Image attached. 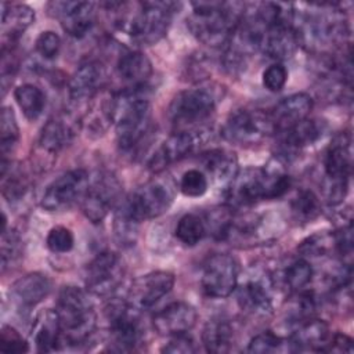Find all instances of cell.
<instances>
[{
    "mask_svg": "<svg viewBox=\"0 0 354 354\" xmlns=\"http://www.w3.org/2000/svg\"><path fill=\"white\" fill-rule=\"evenodd\" d=\"M145 87H131L112 97V120L120 149L130 151L140 144L151 126V105Z\"/></svg>",
    "mask_w": 354,
    "mask_h": 354,
    "instance_id": "cell-1",
    "label": "cell"
},
{
    "mask_svg": "<svg viewBox=\"0 0 354 354\" xmlns=\"http://www.w3.org/2000/svg\"><path fill=\"white\" fill-rule=\"evenodd\" d=\"M191 6L188 28L199 41L207 46L227 44L242 19L243 6L241 3L196 1Z\"/></svg>",
    "mask_w": 354,
    "mask_h": 354,
    "instance_id": "cell-2",
    "label": "cell"
},
{
    "mask_svg": "<svg viewBox=\"0 0 354 354\" xmlns=\"http://www.w3.org/2000/svg\"><path fill=\"white\" fill-rule=\"evenodd\" d=\"M180 4L171 1H144L129 4L130 10L118 11L116 25L141 44H153L167 32L171 15Z\"/></svg>",
    "mask_w": 354,
    "mask_h": 354,
    "instance_id": "cell-3",
    "label": "cell"
},
{
    "mask_svg": "<svg viewBox=\"0 0 354 354\" xmlns=\"http://www.w3.org/2000/svg\"><path fill=\"white\" fill-rule=\"evenodd\" d=\"M58 315L62 342L71 346L86 343L95 329V313L87 292L77 286H65L58 296Z\"/></svg>",
    "mask_w": 354,
    "mask_h": 354,
    "instance_id": "cell-4",
    "label": "cell"
},
{
    "mask_svg": "<svg viewBox=\"0 0 354 354\" xmlns=\"http://www.w3.org/2000/svg\"><path fill=\"white\" fill-rule=\"evenodd\" d=\"M353 166L350 134L342 133L330 142L325 152V198L329 205H339L348 189V178Z\"/></svg>",
    "mask_w": 354,
    "mask_h": 354,
    "instance_id": "cell-5",
    "label": "cell"
},
{
    "mask_svg": "<svg viewBox=\"0 0 354 354\" xmlns=\"http://www.w3.org/2000/svg\"><path fill=\"white\" fill-rule=\"evenodd\" d=\"M277 133L270 112L259 109H238L221 127L223 137L238 145H253Z\"/></svg>",
    "mask_w": 354,
    "mask_h": 354,
    "instance_id": "cell-6",
    "label": "cell"
},
{
    "mask_svg": "<svg viewBox=\"0 0 354 354\" xmlns=\"http://www.w3.org/2000/svg\"><path fill=\"white\" fill-rule=\"evenodd\" d=\"M217 101V94L210 87L203 86L180 91L170 102L169 118L177 129L184 130L207 119Z\"/></svg>",
    "mask_w": 354,
    "mask_h": 354,
    "instance_id": "cell-7",
    "label": "cell"
},
{
    "mask_svg": "<svg viewBox=\"0 0 354 354\" xmlns=\"http://www.w3.org/2000/svg\"><path fill=\"white\" fill-rule=\"evenodd\" d=\"M174 201V188L169 180L148 181L133 192L124 202L130 212L140 220H151L169 210Z\"/></svg>",
    "mask_w": 354,
    "mask_h": 354,
    "instance_id": "cell-8",
    "label": "cell"
},
{
    "mask_svg": "<svg viewBox=\"0 0 354 354\" xmlns=\"http://www.w3.org/2000/svg\"><path fill=\"white\" fill-rule=\"evenodd\" d=\"M90 184L86 170L73 169L55 178L41 196V206L48 212H62L82 201Z\"/></svg>",
    "mask_w": 354,
    "mask_h": 354,
    "instance_id": "cell-9",
    "label": "cell"
},
{
    "mask_svg": "<svg viewBox=\"0 0 354 354\" xmlns=\"http://www.w3.org/2000/svg\"><path fill=\"white\" fill-rule=\"evenodd\" d=\"M238 261L227 253H216L203 266L201 285L209 297H228L238 285Z\"/></svg>",
    "mask_w": 354,
    "mask_h": 354,
    "instance_id": "cell-10",
    "label": "cell"
},
{
    "mask_svg": "<svg viewBox=\"0 0 354 354\" xmlns=\"http://www.w3.org/2000/svg\"><path fill=\"white\" fill-rule=\"evenodd\" d=\"M109 333L112 344L119 351L133 350L142 337V326L138 310L131 307L129 301L112 303L108 310Z\"/></svg>",
    "mask_w": 354,
    "mask_h": 354,
    "instance_id": "cell-11",
    "label": "cell"
},
{
    "mask_svg": "<svg viewBox=\"0 0 354 354\" xmlns=\"http://www.w3.org/2000/svg\"><path fill=\"white\" fill-rule=\"evenodd\" d=\"M120 183L109 173H102L88 184L82 198V212L91 223H101L118 202Z\"/></svg>",
    "mask_w": 354,
    "mask_h": 354,
    "instance_id": "cell-12",
    "label": "cell"
},
{
    "mask_svg": "<svg viewBox=\"0 0 354 354\" xmlns=\"http://www.w3.org/2000/svg\"><path fill=\"white\" fill-rule=\"evenodd\" d=\"M122 278L123 264L120 257L113 252H102L88 263L84 283L88 292L106 296L118 289Z\"/></svg>",
    "mask_w": 354,
    "mask_h": 354,
    "instance_id": "cell-13",
    "label": "cell"
},
{
    "mask_svg": "<svg viewBox=\"0 0 354 354\" xmlns=\"http://www.w3.org/2000/svg\"><path fill=\"white\" fill-rule=\"evenodd\" d=\"M176 278L169 271H152L136 278L129 290V304L136 310H148L169 295Z\"/></svg>",
    "mask_w": 354,
    "mask_h": 354,
    "instance_id": "cell-14",
    "label": "cell"
},
{
    "mask_svg": "<svg viewBox=\"0 0 354 354\" xmlns=\"http://www.w3.org/2000/svg\"><path fill=\"white\" fill-rule=\"evenodd\" d=\"M230 207H242L266 201V174L263 167H246L238 170L225 189Z\"/></svg>",
    "mask_w": 354,
    "mask_h": 354,
    "instance_id": "cell-15",
    "label": "cell"
},
{
    "mask_svg": "<svg viewBox=\"0 0 354 354\" xmlns=\"http://www.w3.org/2000/svg\"><path fill=\"white\" fill-rule=\"evenodd\" d=\"M274 281L264 272L249 275L238 286L239 307L252 315H266L272 311Z\"/></svg>",
    "mask_w": 354,
    "mask_h": 354,
    "instance_id": "cell-16",
    "label": "cell"
},
{
    "mask_svg": "<svg viewBox=\"0 0 354 354\" xmlns=\"http://www.w3.org/2000/svg\"><path fill=\"white\" fill-rule=\"evenodd\" d=\"M62 29L72 37H83L94 24V3L91 1H55L50 3Z\"/></svg>",
    "mask_w": 354,
    "mask_h": 354,
    "instance_id": "cell-17",
    "label": "cell"
},
{
    "mask_svg": "<svg viewBox=\"0 0 354 354\" xmlns=\"http://www.w3.org/2000/svg\"><path fill=\"white\" fill-rule=\"evenodd\" d=\"M299 44L297 29L293 24H277L263 28L260 50L272 59L285 61L292 58Z\"/></svg>",
    "mask_w": 354,
    "mask_h": 354,
    "instance_id": "cell-18",
    "label": "cell"
},
{
    "mask_svg": "<svg viewBox=\"0 0 354 354\" xmlns=\"http://www.w3.org/2000/svg\"><path fill=\"white\" fill-rule=\"evenodd\" d=\"M198 313L194 306L185 301H174L158 311L152 318L155 330L162 336H174L187 333L194 328Z\"/></svg>",
    "mask_w": 354,
    "mask_h": 354,
    "instance_id": "cell-19",
    "label": "cell"
},
{
    "mask_svg": "<svg viewBox=\"0 0 354 354\" xmlns=\"http://www.w3.org/2000/svg\"><path fill=\"white\" fill-rule=\"evenodd\" d=\"M195 147V138L189 131L178 130L167 137L163 144L153 152L148 162V167L153 173L163 171L169 165L181 160Z\"/></svg>",
    "mask_w": 354,
    "mask_h": 354,
    "instance_id": "cell-20",
    "label": "cell"
},
{
    "mask_svg": "<svg viewBox=\"0 0 354 354\" xmlns=\"http://www.w3.org/2000/svg\"><path fill=\"white\" fill-rule=\"evenodd\" d=\"M314 101L307 93H296L281 100L270 112L275 130L282 131L308 118Z\"/></svg>",
    "mask_w": 354,
    "mask_h": 354,
    "instance_id": "cell-21",
    "label": "cell"
},
{
    "mask_svg": "<svg viewBox=\"0 0 354 354\" xmlns=\"http://www.w3.org/2000/svg\"><path fill=\"white\" fill-rule=\"evenodd\" d=\"M51 290V281L40 272L26 274L11 286V297L19 308H32L43 301Z\"/></svg>",
    "mask_w": 354,
    "mask_h": 354,
    "instance_id": "cell-22",
    "label": "cell"
},
{
    "mask_svg": "<svg viewBox=\"0 0 354 354\" xmlns=\"http://www.w3.org/2000/svg\"><path fill=\"white\" fill-rule=\"evenodd\" d=\"M104 80V72L101 65L88 61L82 64L69 79V95L73 101L80 102L90 100L100 90Z\"/></svg>",
    "mask_w": 354,
    "mask_h": 354,
    "instance_id": "cell-23",
    "label": "cell"
},
{
    "mask_svg": "<svg viewBox=\"0 0 354 354\" xmlns=\"http://www.w3.org/2000/svg\"><path fill=\"white\" fill-rule=\"evenodd\" d=\"M293 351L311 350V351H326L330 335L329 328L322 319L308 318L299 324V328L290 336Z\"/></svg>",
    "mask_w": 354,
    "mask_h": 354,
    "instance_id": "cell-24",
    "label": "cell"
},
{
    "mask_svg": "<svg viewBox=\"0 0 354 354\" xmlns=\"http://www.w3.org/2000/svg\"><path fill=\"white\" fill-rule=\"evenodd\" d=\"M279 133L282 151L279 156H283L288 153H295L314 144L322 136V127L317 120L306 118Z\"/></svg>",
    "mask_w": 354,
    "mask_h": 354,
    "instance_id": "cell-25",
    "label": "cell"
},
{
    "mask_svg": "<svg viewBox=\"0 0 354 354\" xmlns=\"http://www.w3.org/2000/svg\"><path fill=\"white\" fill-rule=\"evenodd\" d=\"M32 337L36 350L40 353H53L59 348L62 333L55 310H46L37 315L33 324Z\"/></svg>",
    "mask_w": 354,
    "mask_h": 354,
    "instance_id": "cell-26",
    "label": "cell"
},
{
    "mask_svg": "<svg viewBox=\"0 0 354 354\" xmlns=\"http://www.w3.org/2000/svg\"><path fill=\"white\" fill-rule=\"evenodd\" d=\"M75 131L72 124L64 118L50 119L41 129L37 140V149L50 155H57L62 148H65L73 138Z\"/></svg>",
    "mask_w": 354,
    "mask_h": 354,
    "instance_id": "cell-27",
    "label": "cell"
},
{
    "mask_svg": "<svg viewBox=\"0 0 354 354\" xmlns=\"http://www.w3.org/2000/svg\"><path fill=\"white\" fill-rule=\"evenodd\" d=\"M35 21V11L26 4L1 3V33L11 41L18 39Z\"/></svg>",
    "mask_w": 354,
    "mask_h": 354,
    "instance_id": "cell-28",
    "label": "cell"
},
{
    "mask_svg": "<svg viewBox=\"0 0 354 354\" xmlns=\"http://www.w3.org/2000/svg\"><path fill=\"white\" fill-rule=\"evenodd\" d=\"M116 69L123 80L133 83V87L144 86L152 75V64L141 51H127L120 55Z\"/></svg>",
    "mask_w": 354,
    "mask_h": 354,
    "instance_id": "cell-29",
    "label": "cell"
},
{
    "mask_svg": "<svg viewBox=\"0 0 354 354\" xmlns=\"http://www.w3.org/2000/svg\"><path fill=\"white\" fill-rule=\"evenodd\" d=\"M202 342L209 353H228L234 344V328L227 319H210L203 328Z\"/></svg>",
    "mask_w": 354,
    "mask_h": 354,
    "instance_id": "cell-30",
    "label": "cell"
},
{
    "mask_svg": "<svg viewBox=\"0 0 354 354\" xmlns=\"http://www.w3.org/2000/svg\"><path fill=\"white\" fill-rule=\"evenodd\" d=\"M202 163L210 176L227 185L238 173V159L227 149H212L202 155Z\"/></svg>",
    "mask_w": 354,
    "mask_h": 354,
    "instance_id": "cell-31",
    "label": "cell"
},
{
    "mask_svg": "<svg viewBox=\"0 0 354 354\" xmlns=\"http://www.w3.org/2000/svg\"><path fill=\"white\" fill-rule=\"evenodd\" d=\"M14 98L29 120H36L46 106V95L43 90L30 83L18 86L14 91Z\"/></svg>",
    "mask_w": 354,
    "mask_h": 354,
    "instance_id": "cell-32",
    "label": "cell"
},
{
    "mask_svg": "<svg viewBox=\"0 0 354 354\" xmlns=\"http://www.w3.org/2000/svg\"><path fill=\"white\" fill-rule=\"evenodd\" d=\"M140 220L130 212L126 202H123L115 213L113 232L119 245L131 246L136 242Z\"/></svg>",
    "mask_w": 354,
    "mask_h": 354,
    "instance_id": "cell-33",
    "label": "cell"
},
{
    "mask_svg": "<svg viewBox=\"0 0 354 354\" xmlns=\"http://www.w3.org/2000/svg\"><path fill=\"white\" fill-rule=\"evenodd\" d=\"M205 234H206L205 220L195 213H188L183 216L176 227L177 239L187 246H194L199 243L205 236Z\"/></svg>",
    "mask_w": 354,
    "mask_h": 354,
    "instance_id": "cell-34",
    "label": "cell"
},
{
    "mask_svg": "<svg viewBox=\"0 0 354 354\" xmlns=\"http://www.w3.org/2000/svg\"><path fill=\"white\" fill-rule=\"evenodd\" d=\"M290 207L295 218L303 223L313 221L321 213L319 199L311 189H301L297 192L290 203Z\"/></svg>",
    "mask_w": 354,
    "mask_h": 354,
    "instance_id": "cell-35",
    "label": "cell"
},
{
    "mask_svg": "<svg viewBox=\"0 0 354 354\" xmlns=\"http://www.w3.org/2000/svg\"><path fill=\"white\" fill-rule=\"evenodd\" d=\"M0 120V147L3 155L1 159H7L8 152H11L18 142L19 127L11 106H3Z\"/></svg>",
    "mask_w": 354,
    "mask_h": 354,
    "instance_id": "cell-36",
    "label": "cell"
},
{
    "mask_svg": "<svg viewBox=\"0 0 354 354\" xmlns=\"http://www.w3.org/2000/svg\"><path fill=\"white\" fill-rule=\"evenodd\" d=\"M248 351L257 353V354H271V353L293 351V347L289 339H283L272 333L271 330H267L252 337L248 346Z\"/></svg>",
    "mask_w": 354,
    "mask_h": 354,
    "instance_id": "cell-37",
    "label": "cell"
},
{
    "mask_svg": "<svg viewBox=\"0 0 354 354\" xmlns=\"http://www.w3.org/2000/svg\"><path fill=\"white\" fill-rule=\"evenodd\" d=\"M311 279H313V267L304 259L295 260L288 266V268L283 272L285 285L293 292L303 290L311 282Z\"/></svg>",
    "mask_w": 354,
    "mask_h": 354,
    "instance_id": "cell-38",
    "label": "cell"
},
{
    "mask_svg": "<svg viewBox=\"0 0 354 354\" xmlns=\"http://www.w3.org/2000/svg\"><path fill=\"white\" fill-rule=\"evenodd\" d=\"M209 187L207 177L205 173H202L198 169H189L187 170L180 180V191L183 195L189 198H198L202 196Z\"/></svg>",
    "mask_w": 354,
    "mask_h": 354,
    "instance_id": "cell-39",
    "label": "cell"
},
{
    "mask_svg": "<svg viewBox=\"0 0 354 354\" xmlns=\"http://www.w3.org/2000/svg\"><path fill=\"white\" fill-rule=\"evenodd\" d=\"M21 256V239L18 234L12 230L1 231V271L4 272L7 267L15 263Z\"/></svg>",
    "mask_w": 354,
    "mask_h": 354,
    "instance_id": "cell-40",
    "label": "cell"
},
{
    "mask_svg": "<svg viewBox=\"0 0 354 354\" xmlns=\"http://www.w3.org/2000/svg\"><path fill=\"white\" fill-rule=\"evenodd\" d=\"M46 245L53 253H68L75 245V236L69 228L57 225L48 231Z\"/></svg>",
    "mask_w": 354,
    "mask_h": 354,
    "instance_id": "cell-41",
    "label": "cell"
},
{
    "mask_svg": "<svg viewBox=\"0 0 354 354\" xmlns=\"http://www.w3.org/2000/svg\"><path fill=\"white\" fill-rule=\"evenodd\" d=\"M0 350L7 354H21L29 351L28 342L10 325H3L0 332Z\"/></svg>",
    "mask_w": 354,
    "mask_h": 354,
    "instance_id": "cell-42",
    "label": "cell"
},
{
    "mask_svg": "<svg viewBox=\"0 0 354 354\" xmlns=\"http://www.w3.org/2000/svg\"><path fill=\"white\" fill-rule=\"evenodd\" d=\"M330 248H335L333 234H314L301 242L299 252L304 256H322Z\"/></svg>",
    "mask_w": 354,
    "mask_h": 354,
    "instance_id": "cell-43",
    "label": "cell"
},
{
    "mask_svg": "<svg viewBox=\"0 0 354 354\" xmlns=\"http://www.w3.org/2000/svg\"><path fill=\"white\" fill-rule=\"evenodd\" d=\"M1 180H3V196L8 202L18 201L25 195V192L28 189V181H26V177H24L21 171L11 170L10 177L4 176V177H1Z\"/></svg>",
    "mask_w": 354,
    "mask_h": 354,
    "instance_id": "cell-44",
    "label": "cell"
},
{
    "mask_svg": "<svg viewBox=\"0 0 354 354\" xmlns=\"http://www.w3.org/2000/svg\"><path fill=\"white\" fill-rule=\"evenodd\" d=\"M261 80L268 91H281L288 82V71L282 64H272L263 72Z\"/></svg>",
    "mask_w": 354,
    "mask_h": 354,
    "instance_id": "cell-45",
    "label": "cell"
},
{
    "mask_svg": "<svg viewBox=\"0 0 354 354\" xmlns=\"http://www.w3.org/2000/svg\"><path fill=\"white\" fill-rule=\"evenodd\" d=\"M36 51L46 59H53L61 48V37L53 30L41 32L36 39Z\"/></svg>",
    "mask_w": 354,
    "mask_h": 354,
    "instance_id": "cell-46",
    "label": "cell"
},
{
    "mask_svg": "<svg viewBox=\"0 0 354 354\" xmlns=\"http://www.w3.org/2000/svg\"><path fill=\"white\" fill-rule=\"evenodd\" d=\"M333 239H335V249L343 257V261L346 257H351V254H353V225H351V223H348L347 225H343L336 234H333Z\"/></svg>",
    "mask_w": 354,
    "mask_h": 354,
    "instance_id": "cell-47",
    "label": "cell"
},
{
    "mask_svg": "<svg viewBox=\"0 0 354 354\" xmlns=\"http://www.w3.org/2000/svg\"><path fill=\"white\" fill-rule=\"evenodd\" d=\"M162 351L169 354H189L195 351V344L194 340L187 336V333L174 335L171 336L169 343L162 347Z\"/></svg>",
    "mask_w": 354,
    "mask_h": 354,
    "instance_id": "cell-48",
    "label": "cell"
},
{
    "mask_svg": "<svg viewBox=\"0 0 354 354\" xmlns=\"http://www.w3.org/2000/svg\"><path fill=\"white\" fill-rule=\"evenodd\" d=\"M326 351H332V353H353L354 347H353V339L344 333H336L333 336H330L329 344Z\"/></svg>",
    "mask_w": 354,
    "mask_h": 354,
    "instance_id": "cell-49",
    "label": "cell"
}]
</instances>
